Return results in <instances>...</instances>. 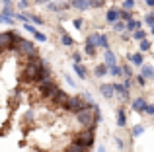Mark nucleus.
Listing matches in <instances>:
<instances>
[{
	"mask_svg": "<svg viewBox=\"0 0 154 152\" xmlns=\"http://www.w3.org/2000/svg\"><path fill=\"white\" fill-rule=\"evenodd\" d=\"M33 37H35V41H37V43H45L47 41V35L43 33V31H39V29L33 33Z\"/></svg>",
	"mask_w": 154,
	"mask_h": 152,
	"instance_id": "72a5a7b5",
	"label": "nucleus"
},
{
	"mask_svg": "<svg viewBox=\"0 0 154 152\" xmlns=\"http://www.w3.org/2000/svg\"><path fill=\"white\" fill-rule=\"evenodd\" d=\"M18 2H20V0H18Z\"/></svg>",
	"mask_w": 154,
	"mask_h": 152,
	"instance_id": "5fc2aeb1",
	"label": "nucleus"
},
{
	"mask_svg": "<svg viewBox=\"0 0 154 152\" xmlns=\"http://www.w3.org/2000/svg\"><path fill=\"white\" fill-rule=\"evenodd\" d=\"M144 113L152 117V115H154V103H146V107H144Z\"/></svg>",
	"mask_w": 154,
	"mask_h": 152,
	"instance_id": "c03bdc74",
	"label": "nucleus"
},
{
	"mask_svg": "<svg viewBox=\"0 0 154 152\" xmlns=\"http://www.w3.org/2000/svg\"><path fill=\"white\" fill-rule=\"evenodd\" d=\"M117 20H119V8H109V10L105 12V22L107 23H115Z\"/></svg>",
	"mask_w": 154,
	"mask_h": 152,
	"instance_id": "2eb2a0df",
	"label": "nucleus"
},
{
	"mask_svg": "<svg viewBox=\"0 0 154 152\" xmlns=\"http://www.w3.org/2000/svg\"><path fill=\"white\" fill-rule=\"evenodd\" d=\"M111 26H113V29H115L117 33H123L125 31V22H121V20H117V22L111 23Z\"/></svg>",
	"mask_w": 154,
	"mask_h": 152,
	"instance_id": "473e14b6",
	"label": "nucleus"
},
{
	"mask_svg": "<svg viewBox=\"0 0 154 152\" xmlns=\"http://www.w3.org/2000/svg\"><path fill=\"white\" fill-rule=\"evenodd\" d=\"M119 20H121V22H129V20H133V12L131 10H119Z\"/></svg>",
	"mask_w": 154,
	"mask_h": 152,
	"instance_id": "393cba45",
	"label": "nucleus"
},
{
	"mask_svg": "<svg viewBox=\"0 0 154 152\" xmlns=\"http://www.w3.org/2000/svg\"><path fill=\"white\" fill-rule=\"evenodd\" d=\"M16 53L26 55V57L39 55V53H37V47H35V43H33V41H27V39H20V41H18V45H16Z\"/></svg>",
	"mask_w": 154,
	"mask_h": 152,
	"instance_id": "20e7f679",
	"label": "nucleus"
},
{
	"mask_svg": "<svg viewBox=\"0 0 154 152\" xmlns=\"http://www.w3.org/2000/svg\"><path fill=\"white\" fill-rule=\"evenodd\" d=\"M0 14H4V16H10V18H14V8H12V4L4 6V10L0 12Z\"/></svg>",
	"mask_w": 154,
	"mask_h": 152,
	"instance_id": "e433bc0d",
	"label": "nucleus"
},
{
	"mask_svg": "<svg viewBox=\"0 0 154 152\" xmlns=\"http://www.w3.org/2000/svg\"><path fill=\"white\" fill-rule=\"evenodd\" d=\"M131 86H133L131 78H125V80H123V88H127V90H129V88H131Z\"/></svg>",
	"mask_w": 154,
	"mask_h": 152,
	"instance_id": "09e8293b",
	"label": "nucleus"
},
{
	"mask_svg": "<svg viewBox=\"0 0 154 152\" xmlns=\"http://www.w3.org/2000/svg\"><path fill=\"white\" fill-rule=\"evenodd\" d=\"M43 62H45V59H41L39 55L27 57L26 68H23V76H26L29 82H35V78H37V72H39V68L43 66Z\"/></svg>",
	"mask_w": 154,
	"mask_h": 152,
	"instance_id": "f257e3e1",
	"label": "nucleus"
},
{
	"mask_svg": "<svg viewBox=\"0 0 154 152\" xmlns=\"http://www.w3.org/2000/svg\"><path fill=\"white\" fill-rule=\"evenodd\" d=\"M143 27V20H129V22H125V31H137V29H140Z\"/></svg>",
	"mask_w": 154,
	"mask_h": 152,
	"instance_id": "f8f14e48",
	"label": "nucleus"
},
{
	"mask_svg": "<svg viewBox=\"0 0 154 152\" xmlns=\"http://www.w3.org/2000/svg\"><path fill=\"white\" fill-rule=\"evenodd\" d=\"M68 4H70L72 8H76V10H80V12L90 10V8H88V0H70Z\"/></svg>",
	"mask_w": 154,
	"mask_h": 152,
	"instance_id": "aec40b11",
	"label": "nucleus"
},
{
	"mask_svg": "<svg viewBox=\"0 0 154 152\" xmlns=\"http://www.w3.org/2000/svg\"><path fill=\"white\" fill-rule=\"evenodd\" d=\"M107 74H111V76H121V66H119V65L107 66Z\"/></svg>",
	"mask_w": 154,
	"mask_h": 152,
	"instance_id": "7c9ffc66",
	"label": "nucleus"
},
{
	"mask_svg": "<svg viewBox=\"0 0 154 152\" xmlns=\"http://www.w3.org/2000/svg\"><path fill=\"white\" fill-rule=\"evenodd\" d=\"M72 26H74L76 29H82V26H84V20H82V18H74V20H72Z\"/></svg>",
	"mask_w": 154,
	"mask_h": 152,
	"instance_id": "79ce46f5",
	"label": "nucleus"
},
{
	"mask_svg": "<svg viewBox=\"0 0 154 152\" xmlns=\"http://www.w3.org/2000/svg\"><path fill=\"white\" fill-rule=\"evenodd\" d=\"M146 99L144 98H135L131 102V107H133V111H137V113H144V107H146Z\"/></svg>",
	"mask_w": 154,
	"mask_h": 152,
	"instance_id": "6e6552de",
	"label": "nucleus"
},
{
	"mask_svg": "<svg viewBox=\"0 0 154 152\" xmlns=\"http://www.w3.org/2000/svg\"><path fill=\"white\" fill-rule=\"evenodd\" d=\"M0 23H4V26H14V23H16V20H14V18H10V16L0 14Z\"/></svg>",
	"mask_w": 154,
	"mask_h": 152,
	"instance_id": "c85d7f7f",
	"label": "nucleus"
},
{
	"mask_svg": "<svg viewBox=\"0 0 154 152\" xmlns=\"http://www.w3.org/2000/svg\"><path fill=\"white\" fill-rule=\"evenodd\" d=\"M35 2H37V4H47L49 0H35Z\"/></svg>",
	"mask_w": 154,
	"mask_h": 152,
	"instance_id": "603ef678",
	"label": "nucleus"
},
{
	"mask_svg": "<svg viewBox=\"0 0 154 152\" xmlns=\"http://www.w3.org/2000/svg\"><path fill=\"white\" fill-rule=\"evenodd\" d=\"M84 53L86 55H90V57H96V53H98V47H94V45H84Z\"/></svg>",
	"mask_w": 154,
	"mask_h": 152,
	"instance_id": "c756f323",
	"label": "nucleus"
},
{
	"mask_svg": "<svg viewBox=\"0 0 154 152\" xmlns=\"http://www.w3.org/2000/svg\"><path fill=\"white\" fill-rule=\"evenodd\" d=\"M0 2H2L4 6H8V4H12V0H0Z\"/></svg>",
	"mask_w": 154,
	"mask_h": 152,
	"instance_id": "3c124183",
	"label": "nucleus"
},
{
	"mask_svg": "<svg viewBox=\"0 0 154 152\" xmlns=\"http://www.w3.org/2000/svg\"><path fill=\"white\" fill-rule=\"evenodd\" d=\"M64 80H66V84H68L70 88H76V82L72 80V76H70V74H64Z\"/></svg>",
	"mask_w": 154,
	"mask_h": 152,
	"instance_id": "a18cd8bd",
	"label": "nucleus"
},
{
	"mask_svg": "<svg viewBox=\"0 0 154 152\" xmlns=\"http://www.w3.org/2000/svg\"><path fill=\"white\" fill-rule=\"evenodd\" d=\"M144 133V125H135L131 129V137L135 138V137H139V135H143Z\"/></svg>",
	"mask_w": 154,
	"mask_h": 152,
	"instance_id": "cd10ccee",
	"label": "nucleus"
},
{
	"mask_svg": "<svg viewBox=\"0 0 154 152\" xmlns=\"http://www.w3.org/2000/svg\"><path fill=\"white\" fill-rule=\"evenodd\" d=\"M45 80H51V68H49V65H47V61L43 62V66L39 68L35 82H45Z\"/></svg>",
	"mask_w": 154,
	"mask_h": 152,
	"instance_id": "0eeeda50",
	"label": "nucleus"
},
{
	"mask_svg": "<svg viewBox=\"0 0 154 152\" xmlns=\"http://www.w3.org/2000/svg\"><path fill=\"white\" fill-rule=\"evenodd\" d=\"M135 82H137V84H139V86H140V88H144V86H146V80H144V76H143V74H140V72H139V74H137V76H135Z\"/></svg>",
	"mask_w": 154,
	"mask_h": 152,
	"instance_id": "58836bf2",
	"label": "nucleus"
},
{
	"mask_svg": "<svg viewBox=\"0 0 154 152\" xmlns=\"http://www.w3.org/2000/svg\"><path fill=\"white\" fill-rule=\"evenodd\" d=\"M117 127H125L127 125V113H125L123 107H117Z\"/></svg>",
	"mask_w": 154,
	"mask_h": 152,
	"instance_id": "6ab92c4d",
	"label": "nucleus"
},
{
	"mask_svg": "<svg viewBox=\"0 0 154 152\" xmlns=\"http://www.w3.org/2000/svg\"><path fill=\"white\" fill-rule=\"evenodd\" d=\"M133 39H137V41H140V39H146V31H144V29L133 31Z\"/></svg>",
	"mask_w": 154,
	"mask_h": 152,
	"instance_id": "2f4dec72",
	"label": "nucleus"
},
{
	"mask_svg": "<svg viewBox=\"0 0 154 152\" xmlns=\"http://www.w3.org/2000/svg\"><path fill=\"white\" fill-rule=\"evenodd\" d=\"M72 70H74V74L78 76L80 80H86L88 78V70H86V66H84L82 62H72Z\"/></svg>",
	"mask_w": 154,
	"mask_h": 152,
	"instance_id": "1a4fd4ad",
	"label": "nucleus"
},
{
	"mask_svg": "<svg viewBox=\"0 0 154 152\" xmlns=\"http://www.w3.org/2000/svg\"><path fill=\"white\" fill-rule=\"evenodd\" d=\"M105 0H88V8H102Z\"/></svg>",
	"mask_w": 154,
	"mask_h": 152,
	"instance_id": "f704fd0d",
	"label": "nucleus"
},
{
	"mask_svg": "<svg viewBox=\"0 0 154 152\" xmlns=\"http://www.w3.org/2000/svg\"><path fill=\"white\" fill-rule=\"evenodd\" d=\"M45 6H47V10H49V12H60V10H59V4H57V2H47Z\"/></svg>",
	"mask_w": 154,
	"mask_h": 152,
	"instance_id": "a19ab883",
	"label": "nucleus"
},
{
	"mask_svg": "<svg viewBox=\"0 0 154 152\" xmlns=\"http://www.w3.org/2000/svg\"><path fill=\"white\" fill-rule=\"evenodd\" d=\"M152 47V43L148 41V39H140L139 41V53H148Z\"/></svg>",
	"mask_w": 154,
	"mask_h": 152,
	"instance_id": "b1692460",
	"label": "nucleus"
},
{
	"mask_svg": "<svg viewBox=\"0 0 154 152\" xmlns=\"http://www.w3.org/2000/svg\"><path fill=\"white\" fill-rule=\"evenodd\" d=\"M111 86H113V92H115V94H119L123 102H127V99H129V90H127V88H123V84H119V82L111 84Z\"/></svg>",
	"mask_w": 154,
	"mask_h": 152,
	"instance_id": "ddd939ff",
	"label": "nucleus"
},
{
	"mask_svg": "<svg viewBox=\"0 0 154 152\" xmlns=\"http://www.w3.org/2000/svg\"><path fill=\"white\" fill-rule=\"evenodd\" d=\"M72 62H82V55L80 53H72Z\"/></svg>",
	"mask_w": 154,
	"mask_h": 152,
	"instance_id": "49530a36",
	"label": "nucleus"
},
{
	"mask_svg": "<svg viewBox=\"0 0 154 152\" xmlns=\"http://www.w3.org/2000/svg\"><path fill=\"white\" fill-rule=\"evenodd\" d=\"M144 2H146L148 8H154V0H144Z\"/></svg>",
	"mask_w": 154,
	"mask_h": 152,
	"instance_id": "8fccbe9b",
	"label": "nucleus"
},
{
	"mask_svg": "<svg viewBox=\"0 0 154 152\" xmlns=\"http://www.w3.org/2000/svg\"><path fill=\"white\" fill-rule=\"evenodd\" d=\"M129 62H131L133 66H143L144 65V55L143 53H133V55H129Z\"/></svg>",
	"mask_w": 154,
	"mask_h": 152,
	"instance_id": "4468645a",
	"label": "nucleus"
},
{
	"mask_svg": "<svg viewBox=\"0 0 154 152\" xmlns=\"http://www.w3.org/2000/svg\"><path fill=\"white\" fill-rule=\"evenodd\" d=\"M14 20H20V22L26 23V22H27V14H20V12H14Z\"/></svg>",
	"mask_w": 154,
	"mask_h": 152,
	"instance_id": "37998d69",
	"label": "nucleus"
},
{
	"mask_svg": "<svg viewBox=\"0 0 154 152\" xmlns=\"http://www.w3.org/2000/svg\"><path fill=\"white\" fill-rule=\"evenodd\" d=\"M94 76H98V78L107 76V66H105V65H96L94 66Z\"/></svg>",
	"mask_w": 154,
	"mask_h": 152,
	"instance_id": "5701e85b",
	"label": "nucleus"
},
{
	"mask_svg": "<svg viewBox=\"0 0 154 152\" xmlns=\"http://www.w3.org/2000/svg\"><path fill=\"white\" fill-rule=\"evenodd\" d=\"M76 121H78L80 125L84 127V129L96 131V125H94V113H92V109H84V111H80V113H76Z\"/></svg>",
	"mask_w": 154,
	"mask_h": 152,
	"instance_id": "39448f33",
	"label": "nucleus"
},
{
	"mask_svg": "<svg viewBox=\"0 0 154 152\" xmlns=\"http://www.w3.org/2000/svg\"><path fill=\"white\" fill-rule=\"evenodd\" d=\"M72 142L82 146V148H86V150H90L96 142V133L92 129H84V131H80V133H76V137H74Z\"/></svg>",
	"mask_w": 154,
	"mask_h": 152,
	"instance_id": "f03ea898",
	"label": "nucleus"
},
{
	"mask_svg": "<svg viewBox=\"0 0 154 152\" xmlns=\"http://www.w3.org/2000/svg\"><path fill=\"white\" fill-rule=\"evenodd\" d=\"M144 23L148 26V29L154 31V12H148V14L144 16Z\"/></svg>",
	"mask_w": 154,
	"mask_h": 152,
	"instance_id": "bb28decb",
	"label": "nucleus"
},
{
	"mask_svg": "<svg viewBox=\"0 0 154 152\" xmlns=\"http://www.w3.org/2000/svg\"><path fill=\"white\" fill-rule=\"evenodd\" d=\"M100 92H102V96L105 99H111L113 96H115V92H113V86L111 84H102V86H100Z\"/></svg>",
	"mask_w": 154,
	"mask_h": 152,
	"instance_id": "f3484780",
	"label": "nucleus"
},
{
	"mask_svg": "<svg viewBox=\"0 0 154 152\" xmlns=\"http://www.w3.org/2000/svg\"><path fill=\"white\" fill-rule=\"evenodd\" d=\"M140 74L144 76V80H152L154 78V66L152 65H143L140 66Z\"/></svg>",
	"mask_w": 154,
	"mask_h": 152,
	"instance_id": "a211bd4d",
	"label": "nucleus"
},
{
	"mask_svg": "<svg viewBox=\"0 0 154 152\" xmlns=\"http://www.w3.org/2000/svg\"><path fill=\"white\" fill-rule=\"evenodd\" d=\"M59 90V86H57L53 80H45V82H39V92H41V96H45V98H53V94Z\"/></svg>",
	"mask_w": 154,
	"mask_h": 152,
	"instance_id": "423d86ee",
	"label": "nucleus"
},
{
	"mask_svg": "<svg viewBox=\"0 0 154 152\" xmlns=\"http://www.w3.org/2000/svg\"><path fill=\"white\" fill-rule=\"evenodd\" d=\"M20 8H22V10H27V8H29V2H27V0H20Z\"/></svg>",
	"mask_w": 154,
	"mask_h": 152,
	"instance_id": "de8ad7c7",
	"label": "nucleus"
},
{
	"mask_svg": "<svg viewBox=\"0 0 154 152\" xmlns=\"http://www.w3.org/2000/svg\"><path fill=\"white\" fill-rule=\"evenodd\" d=\"M59 35H60V45H64V47H72V45H74V39H72V35H68L66 31L63 29V27H59Z\"/></svg>",
	"mask_w": 154,
	"mask_h": 152,
	"instance_id": "9b49d317",
	"label": "nucleus"
},
{
	"mask_svg": "<svg viewBox=\"0 0 154 152\" xmlns=\"http://www.w3.org/2000/svg\"><path fill=\"white\" fill-rule=\"evenodd\" d=\"M90 103L92 102H84L80 96H68V99H66V103H64V107L63 109H66V111H70V113H80V111H84V109H90Z\"/></svg>",
	"mask_w": 154,
	"mask_h": 152,
	"instance_id": "7ed1b4c3",
	"label": "nucleus"
},
{
	"mask_svg": "<svg viewBox=\"0 0 154 152\" xmlns=\"http://www.w3.org/2000/svg\"><path fill=\"white\" fill-rule=\"evenodd\" d=\"M103 61H105V62H103L105 66H113V65H117V57H115V55H113L109 49H105V57H103Z\"/></svg>",
	"mask_w": 154,
	"mask_h": 152,
	"instance_id": "412c9836",
	"label": "nucleus"
},
{
	"mask_svg": "<svg viewBox=\"0 0 154 152\" xmlns=\"http://www.w3.org/2000/svg\"><path fill=\"white\" fill-rule=\"evenodd\" d=\"M53 102L57 103V105H60V107H64V103H66V99H68V96H66V92H63V90H57L55 94H53Z\"/></svg>",
	"mask_w": 154,
	"mask_h": 152,
	"instance_id": "9d476101",
	"label": "nucleus"
},
{
	"mask_svg": "<svg viewBox=\"0 0 154 152\" xmlns=\"http://www.w3.org/2000/svg\"><path fill=\"white\" fill-rule=\"evenodd\" d=\"M23 29H26V31H27V33H31V35H33V33H35V31H37V27H35V26H33V23H29V22H26V23H23Z\"/></svg>",
	"mask_w": 154,
	"mask_h": 152,
	"instance_id": "4c0bfd02",
	"label": "nucleus"
},
{
	"mask_svg": "<svg viewBox=\"0 0 154 152\" xmlns=\"http://www.w3.org/2000/svg\"><path fill=\"white\" fill-rule=\"evenodd\" d=\"M96 47L109 49V37H107L105 33H98V35H96Z\"/></svg>",
	"mask_w": 154,
	"mask_h": 152,
	"instance_id": "dca6fc26",
	"label": "nucleus"
},
{
	"mask_svg": "<svg viewBox=\"0 0 154 152\" xmlns=\"http://www.w3.org/2000/svg\"><path fill=\"white\" fill-rule=\"evenodd\" d=\"M64 152H88V150H86V148H82V146H78V144H74V142H72V144L68 146V148L64 150Z\"/></svg>",
	"mask_w": 154,
	"mask_h": 152,
	"instance_id": "c9c22d12",
	"label": "nucleus"
},
{
	"mask_svg": "<svg viewBox=\"0 0 154 152\" xmlns=\"http://www.w3.org/2000/svg\"><path fill=\"white\" fill-rule=\"evenodd\" d=\"M98 152H105V146H100V148H98Z\"/></svg>",
	"mask_w": 154,
	"mask_h": 152,
	"instance_id": "864d4df0",
	"label": "nucleus"
},
{
	"mask_svg": "<svg viewBox=\"0 0 154 152\" xmlns=\"http://www.w3.org/2000/svg\"><path fill=\"white\" fill-rule=\"evenodd\" d=\"M135 8V0H123V8L121 10H133Z\"/></svg>",
	"mask_w": 154,
	"mask_h": 152,
	"instance_id": "ea45409f",
	"label": "nucleus"
},
{
	"mask_svg": "<svg viewBox=\"0 0 154 152\" xmlns=\"http://www.w3.org/2000/svg\"><path fill=\"white\" fill-rule=\"evenodd\" d=\"M27 22L33 23V26H43V23H45V20H43L41 16H37V14H27Z\"/></svg>",
	"mask_w": 154,
	"mask_h": 152,
	"instance_id": "4be33fe9",
	"label": "nucleus"
},
{
	"mask_svg": "<svg viewBox=\"0 0 154 152\" xmlns=\"http://www.w3.org/2000/svg\"><path fill=\"white\" fill-rule=\"evenodd\" d=\"M121 74H123V78H133V68H131V65H123L121 66Z\"/></svg>",
	"mask_w": 154,
	"mask_h": 152,
	"instance_id": "a878e982",
	"label": "nucleus"
}]
</instances>
